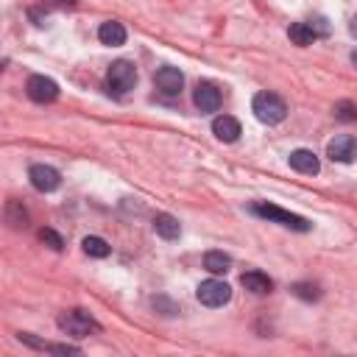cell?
Instances as JSON below:
<instances>
[{"label":"cell","instance_id":"obj_1","mask_svg":"<svg viewBox=\"0 0 357 357\" xmlns=\"http://www.w3.org/2000/svg\"><path fill=\"white\" fill-rule=\"evenodd\" d=\"M251 212H254V215H260V218L273 221V224L288 226V229H293V232H310V229H313V224H310L307 218L293 215V212L282 209V206H276V204H254V206H251Z\"/></svg>","mask_w":357,"mask_h":357},{"label":"cell","instance_id":"obj_2","mask_svg":"<svg viewBox=\"0 0 357 357\" xmlns=\"http://www.w3.org/2000/svg\"><path fill=\"white\" fill-rule=\"evenodd\" d=\"M59 329L70 338H90L93 332L101 329V324L87 310H67L59 316Z\"/></svg>","mask_w":357,"mask_h":357},{"label":"cell","instance_id":"obj_3","mask_svg":"<svg viewBox=\"0 0 357 357\" xmlns=\"http://www.w3.org/2000/svg\"><path fill=\"white\" fill-rule=\"evenodd\" d=\"M251 109H254L257 120L268 123V126L282 123L284 115H288V104H284L279 95H273V93H257L254 101H251Z\"/></svg>","mask_w":357,"mask_h":357},{"label":"cell","instance_id":"obj_4","mask_svg":"<svg viewBox=\"0 0 357 357\" xmlns=\"http://www.w3.org/2000/svg\"><path fill=\"white\" fill-rule=\"evenodd\" d=\"M106 84H109V90H115L117 95H126V93L134 90V84H137V67H134L128 59L112 61L109 73H106Z\"/></svg>","mask_w":357,"mask_h":357},{"label":"cell","instance_id":"obj_5","mask_svg":"<svg viewBox=\"0 0 357 357\" xmlns=\"http://www.w3.org/2000/svg\"><path fill=\"white\" fill-rule=\"evenodd\" d=\"M195 296H198V302L204 307H224L232 299V288L226 282H221V279H206V282L198 284Z\"/></svg>","mask_w":357,"mask_h":357},{"label":"cell","instance_id":"obj_6","mask_svg":"<svg viewBox=\"0 0 357 357\" xmlns=\"http://www.w3.org/2000/svg\"><path fill=\"white\" fill-rule=\"evenodd\" d=\"M26 93L37 104H50V101L59 98V84L53 79H48V76H31L28 84H26Z\"/></svg>","mask_w":357,"mask_h":357},{"label":"cell","instance_id":"obj_7","mask_svg":"<svg viewBox=\"0 0 357 357\" xmlns=\"http://www.w3.org/2000/svg\"><path fill=\"white\" fill-rule=\"evenodd\" d=\"M221 90L212 84V81H198L195 93H193V104L198 106V112H218L221 109Z\"/></svg>","mask_w":357,"mask_h":357},{"label":"cell","instance_id":"obj_8","mask_svg":"<svg viewBox=\"0 0 357 357\" xmlns=\"http://www.w3.org/2000/svg\"><path fill=\"white\" fill-rule=\"evenodd\" d=\"M327 157L332 162H343L349 165L354 157H357V139L351 134H338L335 139H329V146H327Z\"/></svg>","mask_w":357,"mask_h":357},{"label":"cell","instance_id":"obj_9","mask_svg":"<svg viewBox=\"0 0 357 357\" xmlns=\"http://www.w3.org/2000/svg\"><path fill=\"white\" fill-rule=\"evenodd\" d=\"M28 179H31V184H34L39 193H53V190H59V184H61L59 171L50 168V165H34V168L28 171Z\"/></svg>","mask_w":357,"mask_h":357},{"label":"cell","instance_id":"obj_10","mask_svg":"<svg viewBox=\"0 0 357 357\" xmlns=\"http://www.w3.org/2000/svg\"><path fill=\"white\" fill-rule=\"evenodd\" d=\"M154 84L165 95H179L182 87H184V76H182V70H176V67H162V70H157Z\"/></svg>","mask_w":357,"mask_h":357},{"label":"cell","instance_id":"obj_11","mask_svg":"<svg viewBox=\"0 0 357 357\" xmlns=\"http://www.w3.org/2000/svg\"><path fill=\"white\" fill-rule=\"evenodd\" d=\"M212 134H215L221 142H235L243 134V128L232 115H221V117L212 120Z\"/></svg>","mask_w":357,"mask_h":357},{"label":"cell","instance_id":"obj_12","mask_svg":"<svg viewBox=\"0 0 357 357\" xmlns=\"http://www.w3.org/2000/svg\"><path fill=\"white\" fill-rule=\"evenodd\" d=\"M240 284H243L246 291L257 293V296H265V293H271V291H273L271 276H268V273H262V271H246V273L240 276Z\"/></svg>","mask_w":357,"mask_h":357},{"label":"cell","instance_id":"obj_13","mask_svg":"<svg viewBox=\"0 0 357 357\" xmlns=\"http://www.w3.org/2000/svg\"><path fill=\"white\" fill-rule=\"evenodd\" d=\"M288 162H291V168H293V171H299V173H307V176H316V173L321 171V162H318V157H316L313 151H307V148H299V151H293Z\"/></svg>","mask_w":357,"mask_h":357},{"label":"cell","instance_id":"obj_14","mask_svg":"<svg viewBox=\"0 0 357 357\" xmlns=\"http://www.w3.org/2000/svg\"><path fill=\"white\" fill-rule=\"evenodd\" d=\"M98 39H101L104 45H109V48H120V45L126 42V28H123V23H115V20L101 23Z\"/></svg>","mask_w":357,"mask_h":357},{"label":"cell","instance_id":"obj_15","mask_svg":"<svg viewBox=\"0 0 357 357\" xmlns=\"http://www.w3.org/2000/svg\"><path fill=\"white\" fill-rule=\"evenodd\" d=\"M154 232H157L162 240H176V238L182 235V224H179L173 215H168V212H160V215L154 218Z\"/></svg>","mask_w":357,"mask_h":357},{"label":"cell","instance_id":"obj_16","mask_svg":"<svg viewBox=\"0 0 357 357\" xmlns=\"http://www.w3.org/2000/svg\"><path fill=\"white\" fill-rule=\"evenodd\" d=\"M288 37H291V42L299 45V48H307V45H313V42L318 39V34H316V28H313L310 23H293V26L288 28Z\"/></svg>","mask_w":357,"mask_h":357},{"label":"cell","instance_id":"obj_17","mask_svg":"<svg viewBox=\"0 0 357 357\" xmlns=\"http://www.w3.org/2000/svg\"><path fill=\"white\" fill-rule=\"evenodd\" d=\"M204 268L209 273H226L232 268V257L224 254V251H206L204 254Z\"/></svg>","mask_w":357,"mask_h":357},{"label":"cell","instance_id":"obj_18","mask_svg":"<svg viewBox=\"0 0 357 357\" xmlns=\"http://www.w3.org/2000/svg\"><path fill=\"white\" fill-rule=\"evenodd\" d=\"M84 254H90V257H95V260H104V257H109L112 254V246L104 240V238H95V235H90V238H84Z\"/></svg>","mask_w":357,"mask_h":357},{"label":"cell","instance_id":"obj_19","mask_svg":"<svg viewBox=\"0 0 357 357\" xmlns=\"http://www.w3.org/2000/svg\"><path fill=\"white\" fill-rule=\"evenodd\" d=\"M293 293H296L299 299H305V302H316V299L321 296V291L316 288V284H310V282H299V284H293Z\"/></svg>","mask_w":357,"mask_h":357},{"label":"cell","instance_id":"obj_20","mask_svg":"<svg viewBox=\"0 0 357 357\" xmlns=\"http://www.w3.org/2000/svg\"><path fill=\"white\" fill-rule=\"evenodd\" d=\"M335 117L343 123H351V120H357V106L351 101H340V104H335Z\"/></svg>","mask_w":357,"mask_h":357},{"label":"cell","instance_id":"obj_21","mask_svg":"<svg viewBox=\"0 0 357 357\" xmlns=\"http://www.w3.org/2000/svg\"><path fill=\"white\" fill-rule=\"evenodd\" d=\"M39 240H42L45 246H50L53 251H61V249H64L61 235H59V232H53V229H39Z\"/></svg>","mask_w":357,"mask_h":357},{"label":"cell","instance_id":"obj_22","mask_svg":"<svg viewBox=\"0 0 357 357\" xmlns=\"http://www.w3.org/2000/svg\"><path fill=\"white\" fill-rule=\"evenodd\" d=\"M154 310L162 313V316H176V313H179V305L171 302L168 296H157V299H154Z\"/></svg>","mask_w":357,"mask_h":357},{"label":"cell","instance_id":"obj_23","mask_svg":"<svg viewBox=\"0 0 357 357\" xmlns=\"http://www.w3.org/2000/svg\"><path fill=\"white\" fill-rule=\"evenodd\" d=\"M349 31H351V37H354V39H357V17H354V20H351V23H349Z\"/></svg>","mask_w":357,"mask_h":357},{"label":"cell","instance_id":"obj_24","mask_svg":"<svg viewBox=\"0 0 357 357\" xmlns=\"http://www.w3.org/2000/svg\"><path fill=\"white\" fill-rule=\"evenodd\" d=\"M53 3H59V6H76V0H53Z\"/></svg>","mask_w":357,"mask_h":357},{"label":"cell","instance_id":"obj_25","mask_svg":"<svg viewBox=\"0 0 357 357\" xmlns=\"http://www.w3.org/2000/svg\"><path fill=\"white\" fill-rule=\"evenodd\" d=\"M351 64H354V67H357V50H354V53H351Z\"/></svg>","mask_w":357,"mask_h":357}]
</instances>
